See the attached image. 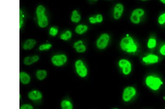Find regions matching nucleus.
Here are the masks:
<instances>
[{"instance_id": "1", "label": "nucleus", "mask_w": 165, "mask_h": 109, "mask_svg": "<svg viewBox=\"0 0 165 109\" xmlns=\"http://www.w3.org/2000/svg\"><path fill=\"white\" fill-rule=\"evenodd\" d=\"M120 46L122 50L127 53H135L137 50V46L133 38L129 35L121 40Z\"/></svg>"}, {"instance_id": "2", "label": "nucleus", "mask_w": 165, "mask_h": 109, "mask_svg": "<svg viewBox=\"0 0 165 109\" xmlns=\"http://www.w3.org/2000/svg\"><path fill=\"white\" fill-rule=\"evenodd\" d=\"M45 12L46 9L42 5L38 6L36 10L38 25L41 28H46L48 24V18Z\"/></svg>"}, {"instance_id": "3", "label": "nucleus", "mask_w": 165, "mask_h": 109, "mask_svg": "<svg viewBox=\"0 0 165 109\" xmlns=\"http://www.w3.org/2000/svg\"><path fill=\"white\" fill-rule=\"evenodd\" d=\"M145 82L149 87L155 91L159 89L161 85L163 84V82L161 79L150 75L147 77Z\"/></svg>"}, {"instance_id": "4", "label": "nucleus", "mask_w": 165, "mask_h": 109, "mask_svg": "<svg viewBox=\"0 0 165 109\" xmlns=\"http://www.w3.org/2000/svg\"><path fill=\"white\" fill-rule=\"evenodd\" d=\"M145 14V11L142 8L134 9L131 13L130 20L132 23L135 24H138L141 21V17Z\"/></svg>"}, {"instance_id": "5", "label": "nucleus", "mask_w": 165, "mask_h": 109, "mask_svg": "<svg viewBox=\"0 0 165 109\" xmlns=\"http://www.w3.org/2000/svg\"><path fill=\"white\" fill-rule=\"evenodd\" d=\"M75 67L76 72L80 77L84 78L87 76L88 70L82 60H78L75 62Z\"/></svg>"}, {"instance_id": "6", "label": "nucleus", "mask_w": 165, "mask_h": 109, "mask_svg": "<svg viewBox=\"0 0 165 109\" xmlns=\"http://www.w3.org/2000/svg\"><path fill=\"white\" fill-rule=\"evenodd\" d=\"M68 58L64 54H56L51 58L52 63L55 66L60 67L62 66L67 63Z\"/></svg>"}, {"instance_id": "7", "label": "nucleus", "mask_w": 165, "mask_h": 109, "mask_svg": "<svg viewBox=\"0 0 165 109\" xmlns=\"http://www.w3.org/2000/svg\"><path fill=\"white\" fill-rule=\"evenodd\" d=\"M110 38L109 34L103 33L98 38L96 42L97 47L100 49H105L109 44Z\"/></svg>"}, {"instance_id": "8", "label": "nucleus", "mask_w": 165, "mask_h": 109, "mask_svg": "<svg viewBox=\"0 0 165 109\" xmlns=\"http://www.w3.org/2000/svg\"><path fill=\"white\" fill-rule=\"evenodd\" d=\"M136 90L132 86H128L124 89L123 93V99L124 102H130L136 94Z\"/></svg>"}, {"instance_id": "9", "label": "nucleus", "mask_w": 165, "mask_h": 109, "mask_svg": "<svg viewBox=\"0 0 165 109\" xmlns=\"http://www.w3.org/2000/svg\"><path fill=\"white\" fill-rule=\"evenodd\" d=\"M119 65L122 69L124 75H127L130 74L132 70V65L129 61L125 59H121L119 62Z\"/></svg>"}, {"instance_id": "10", "label": "nucleus", "mask_w": 165, "mask_h": 109, "mask_svg": "<svg viewBox=\"0 0 165 109\" xmlns=\"http://www.w3.org/2000/svg\"><path fill=\"white\" fill-rule=\"evenodd\" d=\"M124 10V6L121 3H117L114 6L113 15L115 20H119L122 17Z\"/></svg>"}, {"instance_id": "11", "label": "nucleus", "mask_w": 165, "mask_h": 109, "mask_svg": "<svg viewBox=\"0 0 165 109\" xmlns=\"http://www.w3.org/2000/svg\"><path fill=\"white\" fill-rule=\"evenodd\" d=\"M28 97L32 101L39 100L42 98V94L39 91L35 90L28 93Z\"/></svg>"}, {"instance_id": "12", "label": "nucleus", "mask_w": 165, "mask_h": 109, "mask_svg": "<svg viewBox=\"0 0 165 109\" xmlns=\"http://www.w3.org/2000/svg\"><path fill=\"white\" fill-rule=\"evenodd\" d=\"M142 61L145 63L149 64H155L158 62V57L154 54H149L142 58Z\"/></svg>"}, {"instance_id": "13", "label": "nucleus", "mask_w": 165, "mask_h": 109, "mask_svg": "<svg viewBox=\"0 0 165 109\" xmlns=\"http://www.w3.org/2000/svg\"><path fill=\"white\" fill-rule=\"evenodd\" d=\"M74 47L77 53H82L86 50V46L84 44L83 41L82 40H79L74 43Z\"/></svg>"}, {"instance_id": "14", "label": "nucleus", "mask_w": 165, "mask_h": 109, "mask_svg": "<svg viewBox=\"0 0 165 109\" xmlns=\"http://www.w3.org/2000/svg\"><path fill=\"white\" fill-rule=\"evenodd\" d=\"M39 60V57L38 56L35 55L32 56H28L24 58L23 63L26 65H30L35 62H38Z\"/></svg>"}, {"instance_id": "15", "label": "nucleus", "mask_w": 165, "mask_h": 109, "mask_svg": "<svg viewBox=\"0 0 165 109\" xmlns=\"http://www.w3.org/2000/svg\"><path fill=\"white\" fill-rule=\"evenodd\" d=\"M36 44V42L35 40L32 39H28L24 42L22 47L24 50H30L35 47Z\"/></svg>"}, {"instance_id": "16", "label": "nucleus", "mask_w": 165, "mask_h": 109, "mask_svg": "<svg viewBox=\"0 0 165 109\" xmlns=\"http://www.w3.org/2000/svg\"><path fill=\"white\" fill-rule=\"evenodd\" d=\"M103 18L102 14H98L95 16L90 17L88 20L90 23L92 24L97 23H101L103 21Z\"/></svg>"}, {"instance_id": "17", "label": "nucleus", "mask_w": 165, "mask_h": 109, "mask_svg": "<svg viewBox=\"0 0 165 109\" xmlns=\"http://www.w3.org/2000/svg\"><path fill=\"white\" fill-rule=\"evenodd\" d=\"M20 79L21 82L24 85H27L30 82L31 78L28 73L24 72L20 73Z\"/></svg>"}, {"instance_id": "18", "label": "nucleus", "mask_w": 165, "mask_h": 109, "mask_svg": "<svg viewBox=\"0 0 165 109\" xmlns=\"http://www.w3.org/2000/svg\"><path fill=\"white\" fill-rule=\"evenodd\" d=\"M81 19V16L78 11L77 10L73 11L71 17V22L74 23H77L80 21Z\"/></svg>"}, {"instance_id": "19", "label": "nucleus", "mask_w": 165, "mask_h": 109, "mask_svg": "<svg viewBox=\"0 0 165 109\" xmlns=\"http://www.w3.org/2000/svg\"><path fill=\"white\" fill-rule=\"evenodd\" d=\"M88 27L85 24H80L77 25L75 29L76 33L79 35H82L88 31Z\"/></svg>"}, {"instance_id": "20", "label": "nucleus", "mask_w": 165, "mask_h": 109, "mask_svg": "<svg viewBox=\"0 0 165 109\" xmlns=\"http://www.w3.org/2000/svg\"><path fill=\"white\" fill-rule=\"evenodd\" d=\"M36 76L38 80L42 81L45 79L47 76V72L46 70H37Z\"/></svg>"}, {"instance_id": "21", "label": "nucleus", "mask_w": 165, "mask_h": 109, "mask_svg": "<svg viewBox=\"0 0 165 109\" xmlns=\"http://www.w3.org/2000/svg\"><path fill=\"white\" fill-rule=\"evenodd\" d=\"M61 107L62 109H72L73 108L72 102L68 100H64L61 102Z\"/></svg>"}, {"instance_id": "22", "label": "nucleus", "mask_w": 165, "mask_h": 109, "mask_svg": "<svg viewBox=\"0 0 165 109\" xmlns=\"http://www.w3.org/2000/svg\"><path fill=\"white\" fill-rule=\"evenodd\" d=\"M72 32L70 30H67L65 33L61 34L60 36V38L61 40L64 41H67L70 39L72 38Z\"/></svg>"}, {"instance_id": "23", "label": "nucleus", "mask_w": 165, "mask_h": 109, "mask_svg": "<svg viewBox=\"0 0 165 109\" xmlns=\"http://www.w3.org/2000/svg\"><path fill=\"white\" fill-rule=\"evenodd\" d=\"M157 42L154 38H150L147 43V46L149 49H152L156 47Z\"/></svg>"}, {"instance_id": "24", "label": "nucleus", "mask_w": 165, "mask_h": 109, "mask_svg": "<svg viewBox=\"0 0 165 109\" xmlns=\"http://www.w3.org/2000/svg\"><path fill=\"white\" fill-rule=\"evenodd\" d=\"M52 44H45L40 45L39 50L41 51H44L49 50L52 47Z\"/></svg>"}, {"instance_id": "25", "label": "nucleus", "mask_w": 165, "mask_h": 109, "mask_svg": "<svg viewBox=\"0 0 165 109\" xmlns=\"http://www.w3.org/2000/svg\"><path fill=\"white\" fill-rule=\"evenodd\" d=\"M59 30L56 27H53L50 29L49 33L50 35L52 36H56L58 34Z\"/></svg>"}, {"instance_id": "26", "label": "nucleus", "mask_w": 165, "mask_h": 109, "mask_svg": "<svg viewBox=\"0 0 165 109\" xmlns=\"http://www.w3.org/2000/svg\"><path fill=\"white\" fill-rule=\"evenodd\" d=\"M158 22L160 25H163L165 24V12L160 15L158 18Z\"/></svg>"}, {"instance_id": "27", "label": "nucleus", "mask_w": 165, "mask_h": 109, "mask_svg": "<svg viewBox=\"0 0 165 109\" xmlns=\"http://www.w3.org/2000/svg\"><path fill=\"white\" fill-rule=\"evenodd\" d=\"M24 15L22 12V10H20V29H21L22 28L24 25Z\"/></svg>"}, {"instance_id": "28", "label": "nucleus", "mask_w": 165, "mask_h": 109, "mask_svg": "<svg viewBox=\"0 0 165 109\" xmlns=\"http://www.w3.org/2000/svg\"><path fill=\"white\" fill-rule=\"evenodd\" d=\"M33 107L30 104H24L20 107V109H33Z\"/></svg>"}, {"instance_id": "29", "label": "nucleus", "mask_w": 165, "mask_h": 109, "mask_svg": "<svg viewBox=\"0 0 165 109\" xmlns=\"http://www.w3.org/2000/svg\"><path fill=\"white\" fill-rule=\"evenodd\" d=\"M160 52L161 55L165 56V44L163 45L160 49Z\"/></svg>"}, {"instance_id": "30", "label": "nucleus", "mask_w": 165, "mask_h": 109, "mask_svg": "<svg viewBox=\"0 0 165 109\" xmlns=\"http://www.w3.org/2000/svg\"><path fill=\"white\" fill-rule=\"evenodd\" d=\"M162 4H165V0H160Z\"/></svg>"}, {"instance_id": "31", "label": "nucleus", "mask_w": 165, "mask_h": 109, "mask_svg": "<svg viewBox=\"0 0 165 109\" xmlns=\"http://www.w3.org/2000/svg\"><path fill=\"white\" fill-rule=\"evenodd\" d=\"M140 1H149V0H140Z\"/></svg>"}, {"instance_id": "32", "label": "nucleus", "mask_w": 165, "mask_h": 109, "mask_svg": "<svg viewBox=\"0 0 165 109\" xmlns=\"http://www.w3.org/2000/svg\"><path fill=\"white\" fill-rule=\"evenodd\" d=\"M91 1H97L98 0H91Z\"/></svg>"}, {"instance_id": "33", "label": "nucleus", "mask_w": 165, "mask_h": 109, "mask_svg": "<svg viewBox=\"0 0 165 109\" xmlns=\"http://www.w3.org/2000/svg\"><path fill=\"white\" fill-rule=\"evenodd\" d=\"M21 94H20V99H21Z\"/></svg>"}, {"instance_id": "34", "label": "nucleus", "mask_w": 165, "mask_h": 109, "mask_svg": "<svg viewBox=\"0 0 165 109\" xmlns=\"http://www.w3.org/2000/svg\"><path fill=\"white\" fill-rule=\"evenodd\" d=\"M109 1H111V0H109Z\"/></svg>"}]
</instances>
